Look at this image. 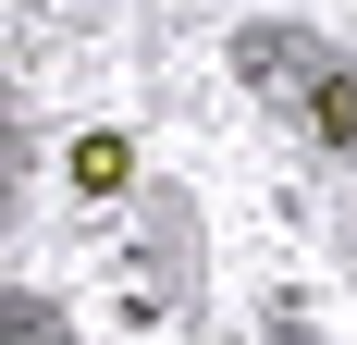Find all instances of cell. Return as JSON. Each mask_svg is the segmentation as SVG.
<instances>
[{"mask_svg":"<svg viewBox=\"0 0 357 345\" xmlns=\"http://www.w3.org/2000/svg\"><path fill=\"white\" fill-rule=\"evenodd\" d=\"M321 74H333V37L321 25H284V13H259V25H234V87H247L259 111H308L321 99Z\"/></svg>","mask_w":357,"mask_h":345,"instance_id":"6da1fadb","label":"cell"},{"mask_svg":"<svg viewBox=\"0 0 357 345\" xmlns=\"http://www.w3.org/2000/svg\"><path fill=\"white\" fill-rule=\"evenodd\" d=\"M296 124H308V136H321L333 161H357V62H345V50H333V74H321V99L296 111Z\"/></svg>","mask_w":357,"mask_h":345,"instance_id":"7a4b0ae2","label":"cell"},{"mask_svg":"<svg viewBox=\"0 0 357 345\" xmlns=\"http://www.w3.org/2000/svg\"><path fill=\"white\" fill-rule=\"evenodd\" d=\"M136 185V148L123 136H74V198H123Z\"/></svg>","mask_w":357,"mask_h":345,"instance_id":"3957f363","label":"cell"}]
</instances>
